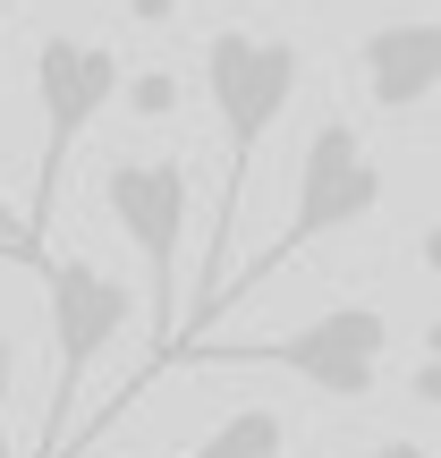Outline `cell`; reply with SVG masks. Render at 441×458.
<instances>
[{"mask_svg": "<svg viewBox=\"0 0 441 458\" xmlns=\"http://www.w3.org/2000/svg\"><path fill=\"white\" fill-rule=\"evenodd\" d=\"M297 77H306V51H297L289 34L221 26L213 43H204V94H213L221 145H229L221 213H213V238H204V289H213V272H229V238H238V204H246V179H255V153H263V136L280 128V111L297 102Z\"/></svg>", "mask_w": 441, "mask_h": 458, "instance_id": "obj_1", "label": "cell"}, {"mask_svg": "<svg viewBox=\"0 0 441 458\" xmlns=\"http://www.w3.org/2000/svg\"><path fill=\"white\" fill-rule=\"evenodd\" d=\"M374 204H382V162H374V145H365L348 119H314L306 162H297V213H289V229H280V238L263 246V255L246 263L238 280H221L213 306H204V323L187 331V340H204V331H213V314H221V306H238L246 289L280 280L297 255H306V246H323V238H340V229H357Z\"/></svg>", "mask_w": 441, "mask_h": 458, "instance_id": "obj_2", "label": "cell"}, {"mask_svg": "<svg viewBox=\"0 0 441 458\" xmlns=\"http://www.w3.org/2000/svg\"><path fill=\"white\" fill-rule=\"evenodd\" d=\"M382 348H391V323L382 306H331L297 331H272V340H170L145 374H170V365H280L297 374L314 399H365L382 382Z\"/></svg>", "mask_w": 441, "mask_h": 458, "instance_id": "obj_3", "label": "cell"}, {"mask_svg": "<svg viewBox=\"0 0 441 458\" xmlns=\"http://www.w3.org/2000/svg\"><path fill=\"white\" fill-rule=\"evenodd\" d=\"M102 204H111L119 238L145 255V331H153V357H162L179 340V255H187V213H196L187 162L179 153H119L102 170Z\"/></svg>", "mask_w": 441, "mask_h": 458, "instance_id": "obj_4", "label": "cell"}, {"mask_svg": "<svg viewBox=\"0 0 441 458\" xmlns=\"http://www.w3.org/2000/svg\"><path fill=\"white\" fill-rule=\"evenodd\" d=\"M51 297V399H43V458H68V408H77L85 374L102 365V348L136 323V289L119 272H102L94 255H51L43 263Z\"/></svg>", "mask_w": 441, "mask_h": 458, "instance_id": "obj_5", "label": "cell"}, {"mask_svg": "<svg viewBox=\"0 0 441 458\" xmlns=\"http://www.w3.org/2000/svg\"><path fill=\"white\" fill-rule=\"evenodd\" d=\"M119 51L111 43H77V34H43V51H34V102H43V153H34V204H26V246L51 229L60 213V170L68 153L85 145V128H94L102 111L119 102Z\"/></svg>", "mask_w": 441, "mask_h": 458, "instance_id": "obj_6", "label": "cell"}, {"mask_svg": "<svg viewBox=\"0 0 441 458\" xmlns=\"http://www.w3.org/2000/svg\"><path fill=\"white\" fill-rule=\"evenodd\" d=\"M357 77H365V102L391 119H408L416 102L441 94V17H391L357 43Z\"/></svg>", "mask_w": 441, "mask_h": 458, "instance_id": "obj_7", "label": "cell"}, {"mask_svg": "<svg viewBox=\"0 0 441 458\" xmlns=\"http://www.w3.org/2000/svg\"><path fill=\"white\" fill-rule=\"evenodd\" d=\"M187 458H289V425H280V408H238L229 425H213Z\"/></svg>", "mask_w": 441, "mask_h": 458, "instance_id": "obj_8", "label": "cell"}, {"mask_svg": "<svg viewBox=\"0 0 441 458\" xmlns=\"http://www.w3.org/2000/svg\"><path fill=\"white\" fill-rule=\"evenodd\" d=\"M408 399L416 408H441V314L425 323V357H416V374H408Z\"/></svg>", "mask_w": 441, "mask_h": 458, "instance_id": "obj_9", "label": "cell"}, {"mask_svg": "<svg viewBox=\"0 0 441 458\" xmlns=\"http://www.w3.org/2000/svg\"><path fill=\"white\" fill-rule=\"evenodd\" d=\"M119 94H128V111L145 119V111H170V102H179V85H170V77H119Z\"/></svg>", "mask_w": 441, "mask_h": 458, "instance_id": "obj_10", "label": "cell"}, {"mask_svg": "<svg viewBox=\"0 0 441 458\" xmlns=\"http://www.w3.org/2000/svg\"><path fill=\"white\" fill-rule=\"evenodd\" d=\"M102 9L136 17V26H170V17H179V0H102Z\"/></svg>", "mask_w": 441, "mask_h": 458, "instance_id": "obj_11", "label": "cell"}, {"mask_svg": "<svg viewBox=\"0 0 441 458\" xmlns=\"http://www.w3.org/2000/svg\"><path fill=\"white\" fill-rule=\"evenodd\" d=\"M9 382H17V348H9V331H0V458H9Z\"/></svg>", "mask_w": 441, "mask_h": 458, "instance_id": "obj_12", "label": "cell"}, {"mask_svg": "<svg viewBox=\"0 0 441 458\" xmlns=\"http://www.w3.org/2000/svg\"><path fill=\"white\" fill-rule=\"evenodd\" d=\"M374 458H425V450H408V442H382V450H374Z\"/></svg>", "mask_w": 441, "mask_h": 458, "instance_id": "obj_13", "label": "cell"}, {"mask_svg": "<svg viewBox=\"0 0 441 458\" xmlns=\"http://www.w3.org/2000/svg\"><path fill=\"white\" fill-rule=\"evenodd\" d=\"M0 255H17V238H0Z\"/></svg>", "mask_w": 441, "mask_h": 458, "instance_id": "obj_14", "label": "cell"}, {"mask_svg": "<svg viewBox=\"0 0 441 458\" xmlns=\"http://www.w3.org/2000/svg\"><path fill=\"white\" fill-rule=\"evenodd\" d=\"M0 26H9V0H0Z\"/></svg>", "mask_w": 441, "mask_h": 458, "instance_id": "obj_15", "label": "cell"}]
</instances>
